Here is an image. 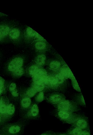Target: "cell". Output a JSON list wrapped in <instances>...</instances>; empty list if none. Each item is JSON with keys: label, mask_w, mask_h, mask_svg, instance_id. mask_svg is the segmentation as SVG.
<instances>
[{"label": "cell", "mask_w": 93, "mask_h": 135, "mask_svg": "<svg viewBox=\"0 0 93 135\" xmlns=\"http://www.w3.org/2000/svg\"><path fill=\"white\" fill-rule=\"evenodd\" d=\"M10 30V27L7 25H2L0 26V32H1L4 37L9 34Z\"/></svg>", "instance_id": "17"}, {"label": "cell", "mask_w": 93, "mask_h": 135, "mask_svg": "<svg viewBox=\"0 0 93 135\" xmlns=\"http://www.w3.org/2000/svg\"><path fill=\"white\" fill-rule=\"evenodd\" d=\"M39 66L38 65H34L30 66L28 69V73L30 75L32 76L39 69Z\"/></svg>", "instance_id": "23"}, {"label": "cell", "mask_w": 93, "mask_h": 135, "mask_svg": "<svg viewBox=\"0 0 93 135\" xmlns=\"http://www.w3.org/2000/svg\"><path fill=\"white\" fill-rule=\"evenodd\" d=\"M39 110L38 105L36 104L31 106L27 112L22 116L24 120H35L39 118Z\"/></svg>", "instance_id": "4"}, {"label": "cell", "mask_w": 93, "mask_h": 135, "mask_svg": "<svg viewBox=\"0 0 93 135\" xmlns=\"http://www.w3.org/2000/svg\"><path fill=\"white\" fill-rule=\"evenodd\" d=\"M61 63L58 60H53L48 64V68L52 70L56 71L59 70L62 66Z\"/></svg>", "instance_id": "10"}, {"label": "cell", "mask_w": 93, "mask_h": 135, "mask_svg": "<svg viewBox=\"0 0 93 135\" xmlns=\"http://www.w3.org/2000/svg\"><path fill=\"white\" fill-rule=\"evenodd\" d=\"M11 92V94L12 96L14 97H17L18 95V93L17 90L15 89Z\"/></svg>", "instance_id": "31"}, {"label": "cell", "mask_w": 93, "mask_h": 135, "mask_svg": "<svg viewBox=\"0 0 93 135\" xmlns=\"http://www.w3.org/2000/svg\"><path fill=\"white\" fill-rule=\"evenodd\" d=\"M45 94L43 91L39 92L35 97V100L37 102L40 103L45 99Z\"/></svg>", "instance_id": "21"}, {"label": "cell", "mask_w": 93, "mask_h": 135, "mask_svg": "<svg viewBox=\"0 0 93 135\" xmlns=\"http://www.w3.org/2000/svg\"><path fill=\"white\" fill-rule=\"evenodd\" d=\"M40 135H56V134L51 131H48Z\"/></svg>", "instance_id": "30"}, {"label": "cell", "mask_w": 93, "mask_h": 135, "mask_svg": "<svg viewBox=\"0 0 93 135\" xmlns=\"http://www.w3.org/2000/svg\"><path fill=\"white\" fill-rule=\"evenodd\" d=\"M36 50L39 51H43L47 48V45L45 40H39L35 45Z\"/></svg>", "instance_id": "12"}, {"label": "cell", "mask_w": 93, "mask_h": 135, "mask_svg": "<svg viewBox=\"0 0 93 135\" xmlns=\"http://www.w3.org/2000/svg\"><path fill=\"white\" fill-rule=\"evenodd\" d=\"M16 85L14 83H11L9 87V90L11 91L16 89Z\"/></svg>", "instance_id": "27"}, {"label": "cell", "mask_w": 93, "mask_h": 135, "mask_svg": "<svg viewBox=\"0 0 93 135\" xmlns=\"http://www.w3.org/2000/svg\"><path fill=\"white\" fill-rule=\"evenodd\" d=\"M83 131L81 129L73 126L67 133L68 135H80Z\"/></svg>", "instance_id": "15"}, {"label": "cell", "mask_w": 93, "mask_h": 135, "mask_svg": "<svg viewBox=\"0 0 93 135\" xmlns=\"http://www.w3.org/2000/svg\"><path fill=\"white\" fill-rule=\"evenodd\" d=\"M55 115L61 121L67 123L72 124L76 120L79 115L74 113L57 110Z\"/></svg>", "instance_id": "3"}, {"label": "cell", "mask_w": 93, "mask_h": 135, "mask_svg": "<svg viewBox=\"0 0 93 135\" xmlns=\"http://www.w3.org/2000/svg\"><path fill=\"white\" fill-rule=\"evenodd\" d=\"M54 106L59 111L73 113L79 109L78 104L75 102L66 99L54 105Z\"/></svg>", "instance_id": "2"}, {"label": "cell", "mask_w": 93, "mask_h": 135, "mask_svg": "<svg viewBox=\"0 0 93 135\" xmlns=\"http://www.w3.org/2000/svg\"><path fill=\"white\" fill-rule=\"evenodd\" d=\"M15 107L13 104L11 103L7 105L4 124L7 123V122L13 117L15 114Z\"/></svg>", "instance_id": "9"}, {"label": "cell", "mask_w": 93, "mask_h": 135, "mask_svg": "<svg viewBox=\"0 0 93 135\" xmlns=\"http://www.w3.org/2000/svg\"><path fill=\"white\" fill-rule=\"evenodd\" d=\"M46 99L49 103L55 105L66 99L65 96L59 92H54L47 95Z\"/></svg>", "instance_id": "6"}, {"label": "cell", "mask_w": 93, "mask_h": 135, "mask_svg": "<svg viewBox=\"0 0 93 135\" xmlns=\"http://www.w3.org/2000/svg\"><path fill=\"white\" fill-rule=\"evenodd\" d=\"M3 38H4V37L3 36L1 32H0V40H1Z\"/></svg>", "instance_id": "33"}, {"label": "cell", "mask_w": 93, "mask_h": 135, "mask_svg": "<svg viewBox=\"0 0 93 135\" xmlns=\"http://www.w3.org/2000/svg\"><path fill=\"white\" fill-rule=\"evenodd\" d=\"M59 73L65 79H71L74 77L69 68L66 65L62 66L59 70Z\"/></svg>", "instance_id": "8"}, {"label": "cell", "mask_w": 93, "mask_h": 135, "mask_svg": "<svg viewBox=\"0 0 93 135\" xmlns=\"http://www.w3.org/2000/svg\"><path fill=\"white\" fill-rule=\"evenodd\" d=\"M46 57L44 54H41L38 55L35 60V62L37 65L40 66H43L45 64Z\"/></svg>", "instance_id": "13"}, {"label": "cell", "mask_w": 93, "mask_h": 135, "mask_svg": "<svg viewBox=\"0 0 93 135\" xmlns=\"http://www.w3.org/2000/svg\"><path fill=\"white\" fill-rule=\"evenodd\" d=\"M9 35L11 39L14 40H17L20 36V31L17 28H14L10 30Z\"/></svg>", "instance_id": "14"}, {"label": "cell", "mask_w": 93, "mask_h": 135, "mask_svg": "<svg viewBox=\"0 0 93 135\" xmlns=\"http://www.w3.org/2000/svg\"><path fill=\"white\" fill-rule=\"evenodd\" d=\"M32 87L34 88L38 92L43 91L45 87V86L43 84L33 82Z\"/></svg>", "instance_id": "18"}, {"label": "cell", "mask_w": 93, "mask_h": 135, "mask_svg": "<svg viewBox=\"0 0 93 135\" xmlns=\"http://www.w3.org/2000/svg\"><path fill=\"white\" fill-rule=\"evenodd\" d=\"M71 79L72 86L74 89L77 91L81 92V90L75 77H74Z\"/></svg>", "instance_id": "22"}, {"label": "cell", "mask_w": 93, "mask_h": 135, "mask_svg": "<svg viewBox=\"0 0 93 135\" xmlns=\"http://www.w3.org/2000/svg\"><path fill=\"white\" fill-rule=\"evenodd\" d=\"M75 102L78 105L83 106H85V104L84 99L83 95L80 93L78 95L75 99Z\"/></svg>", "instance_id": "19"}, {"label": "cell", "mask_w": 93, "mask_h": 135, "mask_svg": "<svg viewBox=\"0 0 93 135\" xmlns=\"http://www.w3.org/2000/svg\"><path fill=\"white\" fill-rule=\"evenodd\" d=\"M75 127L83 130L89 129V123L88 119L85 116L79 115L78 117L72 124Z\"/></svg>", "instance_id": "5"}, {"label": "cell", "mask_w": 93, "mask_h": 135, "mask_svg": "<svg viewBox=\"0 0 93 135\" xmlns=\"http://www.w3.org/2000/svg\"><path fill=\"white\" fill-rule=\"evenodd\" d=\"M56 135H68L67 133H60L57 134H56Z\"/></svg>", "instance_id": "32"}, {"label": "cell", "mask_w": 93, "mask_h": 135, "mask_svg": "<svg viewBox=\"0 0 93 135\" xmlns=\"http://www.w3.org/2000/svg\"><path fill=\"white\" fill-rule=\"evenodd\" d=\"M27 35L30 37H35L36 32L34 30L29 27H28L26 30Z\"/></svg>", "instance_id": "25"}, {"label": "cell", "mask_w": 93, "mask_h": 135, "mask_svg": "<svg viewBox=\"0 0 93 135\" xmlns=\"http://www.w3.org/2000/svg\"><path fill=\"white\" fill-rule=\"evenodd\" d=\"M35 37L39 40H45L44 38L37 32L36 33Z\"/></svg>", "instance_id": "28"}, {"label": "cell", "mask_w": 93, "mask_h": 135, "mask_svg": "<svg viewBox=\"0 0 93 135\" xmlns=\"http://www.w3.org/2000/svg\"><path fill=\"white\" fill-rule=\"evenodd\" d=\"M24 63L23 59L20 57H15L12 59L9 63L8 69L9 71L13 72L22 67Z\"/></svg>", "instance_id": "7"}, {"label": "cell", "mask_w": 93, "mask_h": 135, "mask_svg": "<svg viewBox=\"0 0 93 135\" xmlns=\"http://www.w3.org/2000/svg\"><path fill=\"white\" fill-rule=\"evenodd\" d=\"M3 102L1 98H0V106H1L2 104L3 103Z\"/></svg>", "instance_id": "34"}, {"label": "cell", "mask_w": 93, "mask_h": 135, "mask_svg": "<svg viewBox=\"0 0 93 135\" xmlns=\"http://www.w3.org/2000/svg\"><path fill=\"white\" fill-rule=\"evenodd\" d=\"M24 73V70L21 67L13 72V74L15 77H20L22 76Z\"/></svg>", "instance_id": "24"}, {"label": "cell", "mask_w": 93, "mask_h": 135, "mask_svg": "<svg viewBox=\"0 0 93 135\" xmlns=\"http://www.w3.org/2000/svg\"><path fill=\"white\" fill-rule=\"evenodd\" d=\"M38 93L35 89L32 87L30 88L27 91L26 95L27 97L29 98L34 96Z\"/></svg>", "instance_id": "20"}, {"label": "cell", "mask_w": 93, "mask_h": 135, "mask_svg": "<svg viewBox=\"0 0 93 135\" xmlns=\"http://www.w3.org/2000/svg\"><path fill=\"white\" fill-rule=\"evenodd\" d=\"M5 84L4 80L0 76V94H2L4 91Z\"/></svg>", "instance_id": "26"}, {"label": "cell", "mask_w": 93, "mask_h": 135, "mask_svg": "<svg viewBox=\"0 0 93 135\" xmlns=\"http://www.w3.org/2000/svg\"><path fill=\"white\" fill-rule=\"evenodd\" d=\"M31 100L30 98L27 97H25L21 100V108L24 111H27L31 106Z\"/></svg>", "instance_id": "11"}, {"label": "cell", "mask_w": 93, "mask_h": 135, "mask_svg": "<svg viewBox=\"0 0 93 135\" xmlns=\"http://www.w3.org/2000/svg\"><path fill=\"white\" fill-rule=\"evenodd\" d=\"M27 121L5 124L0 128V135H19L23 132Z\"/></svg>", "instance_id": "1"}, {"label": "cell", "mask_w": 93, "mask_h": 135, "mask_svg": "<svg viewBox=\"0 0 93 135\" xmlns=\"http://www.w3.org/2000/svg\"><path fill=\"white\" fill-rule=\"evenodd\" d=\"M80 135H90L89 130H83Z\"/></svg>", "instance_id": "29"}, {"label": "cell", "mask_w": 93, "mask_h": 135, "mask_svg": "<svg viewBox=\"0 0 93 135\" xmlns=\"http://www.w3.org/2000/svg\"><path fill=\"white\" fill-rule=\"evenodd\" d=\"M48 73L46 70L43 68H39L34 74L32 76V78L43 77L48 75Z\"/></svg>", "instance_id": "16"}, {"label": "cell", "mask_w": 93, "mask_h": 135, "mask_svg": "<svg viewBox=\"0 0 93 135\" xmlns=\"http://www.w3.org/2000/svg\"><path fill=\"white\" fill-rule=\"evenodd\" d=\"M0 123H1V119H0Z\"/></svg>", "instance_id": "35"}]
</instances>
